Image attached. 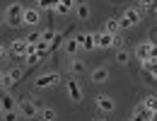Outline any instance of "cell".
<instances>
[{
    "mask_svg": "<svg viewBox=\"0 0 157 121\" xmlns=\"http://www.w3.org/2000/svg\"><path fill=\"white\" fill-rule=\"evenodd\" d=\"M17 111H20L22 119H36V116L41 114V104L36 102V97L27 95L24 100L17 102Z\"/></svg>",
    "mask_w": 157,
    "mask_h": 121,
    "instance_id": "obj_1",
    "label": "cell"
},
{
    "mask_svg": "<svg viewBox=\"0 0 157 121\" xmlns=\"http://www.w3.org/2000/svg\"><path fill=\"white\" fill-rule=\"evenodd\" d=\"M24 5L22 2H10L7 7H5V24H10V27H22L24 24V20H22V15H24Z\"/></svg>",
    "mask_w": 157,
    "mask_h": 121,
    "instance_id": "obj_2",
    "label": "cell"
},
{
    "mask_svg": "<svg viewBox=\"0 0 157 121\" xmlns=\"http://www.w3.org/2000/svg\"><path fill=\"white\" fill-rule=\"evenodd\" d=\"M58 82H60L58 73H44V75H36V78H34V87H39V90H51V87H56Z\"/></svg>",
    "mask_w": 157,
    "mask_h": 121,
    "instance_id": "obj_3",
    "label": "cell"
},
{
    "mask_svg": "<svg viewBox=\"0 0 157 121\" xmlns=\"http://www.w3.org/2000/svg\"><path fill=\"white\" fill-rule=\"evenodd\" d=\"M65 90H68L70 102H75V104L82 102V87H80V82L75 80V75H73V80H65Z\"/></svg>",
    "mask_w": 157,
    "mask_h": 121,
    "instance_id": "obj_4",
    "label": "cell"
},
{
    "mask_svg": "<svg viewBox=\"0 0 157 121\" xmlns=\"http://www.w3.org/2000/svg\"><path fill=\"white\" fill-rule=\"evenodd\" d=\"M94 104H97L99 111H104V114H111V111L116 109V102L111 100L109 95H97V97H94Z\"/></svg>",
    "mask_w": 157,
    "mask_h": 121,
    "instance_id": "obj_5",
    "label": "cell"
},
{
    "mask_svg": "<svg viewBox=\"0 0 157 121\" xmlns=\"http://www.w3.org/2000/svg\"><path fill=\"white\" fill-rule=\"evenodd\" d=\"M90 80L94 82V85H104V82H109V68H106V65H97V68H92V70H90Z\"/></svg>",
    "mask_w": 157,
    "mask_h": 121,
    "instance_id": "obj_6",
    "label": "cell"
},
{
    "mask_svg": "<svg viewBox=\"0 0 157 121\" xmlns=\"http://www.w3.org/2000/svg\"><path fill=\"white\" fill-rule=\"evenodd\" d=\"M68 73H70V75H75V78H78V75H85V73H87L85 60L78 58V56H75V58H70V60H68Z\"/></svg>",
    "mask_w": 157,
    "mask_h": 121,
    "instance_id": "obj_7",
    "label": "cell"
},
{
    "mask_svg": "<svg viewBox=\"0 0 157 121\" xmlns=\"http://www.w3.org/2000/svg\"><path fill=\"white\" fill-rule=\"evenodd\" d=\"M133 121H152V111L140 102V104H136L133 107V116H131Z\"/></svg>",
    "mask_w": 157,
    "mask_h": 121,
    "instance_id": "obj_8",
    "label": "cell"
},
{
    "mask_svg": "<svg viewBox=\"0 0 157 121\" xmlns=\"http://www.w3.org/2000/svg\"><path fill=\"white\" fill-rule=\"evenodd\" d=\"M80 49H82V46H80L78 34H75L73 39H65V41H63V51H65V53H68L70 58H75V56H78V51H80Z\"/></svg>",
    "mask_w": 157,
    "mask_h": 121,
    "instance_id": "obj_9",
    "label": "cell"
},
{
    "mask_svg": "<svg viewBox=\"0 0 157 121\" xmlns=\"http://www.w3.org/2000/svg\"><path fill=\"white\" fill-rule=\"evenodd\" d=\"M0 107H2V111H12V109H17V102H15V97H12L7 90H0Z\"/></svg>",
    "mask_w": 157,
    "mask_h": 121,
    "instance_id": "obj_10",
    "label": "cell"
},
{
    "mask_svg": "<svg viewBox=\"0 0 157 121\" xmlns=\"http://www.w3.org/2000/svg\"><path fill=\"white\" fill-rule=\"evenodd\" d=\"M78 39H80L82 51H94V49H97V44H94V34H92V32H82V34H78Z\"/></svg>",
    "mask_w": 157,
    "mask_h": 121,
    "instance_id": "obj_11",
    "label": "cell"
},
{
    "mask_svg": "<svg viewBox=\"0 0 157 121\" xmlns=\"http://www.w3.org/2000/svg\"><path fill=\"white\" fill-rule=\"evenodd\" d=\"M22 20H24L27 27H34V24H39L41 12L36 10V7H27V10H24V15H22Z\"/></svg>",
    "mask_w": 157,
    "mask_h": 121,
    "instance_id": "obj_12",
    "label": "cell"
},
{
    "mask_svg": "<svg viewBox=\"0 0 157 121\" xmlns=\"http://www.w3.org/2000/svg\"><path fill=\"white\" fill-rule=\"evenodd\" d=\"M94 44H97V49H111L114 46V37L106 34V32H97L94 34Z\"/></svg>",
    "mask_w": 157,
    "mask_h": 121,
    "instance_id": "obj_13",
    "label": "cell"
},
{
    "mask_svg": "<svg viewBox=\"0 0 157 121\" xmlns=\"http://www.w3.org/2000/svg\"><path fill=\"white\" fill-rule=\"evenodd\" d=\"M27 46H29V44H27L24 39H15L12 44H10V53H15V56L24 58V56H27Z\"/></svg>",
    "mask_w": 157,
    "mask_h": 121,
    "instance_id": "obj_14",
    "label": "cell"
},
{
    "mask_svg": "<svg viewBox=\"0 0 157 121\" xmlns=\"http://www.w3.org/2000/svg\"><path fill=\"white\" fill-rule=\"evenodd\" d=\"M133 53H136V58H138V60H147V56H150V41H143V44H138Z\"/></svg>",
    "mask_w": 157,
    "mask_h": 121,
    "instance_id": "obj_15",
    "label": "cell"
},
{
    "mask_svg": "<svg viewBox=\"0 0 157 121\" xmlns=\"http://www.w3.org/2000/svg\"><path fill=\"white\" fill-rule=\"evenodd\" d=\"M75 15H78L80 22H87L90 15H92V12H90V5H87V2H78V5H75Z\"/></svg>",
    "mask_w": 157,
    "mask_h": 121,
    "instance_id": "obj_16",
    "label": "cell"
},
{
    "mask_svg": "<svg viewBox=\"0 0 157 121\" xmlns=\"http://www.w3.org/2000/svg\"><path fill=\"white\" fill-rule=\"evenodd\" d=\"M101 32H106V34H118L121 32V27H118V20H114V17H109V20H104V29Z\"/></svg>",
    "mask_w": 157,
    "mask_h": 121,
    "instance_id": "obj_17",
    "label": "cell"
},
{
    "mask_svg": "<svg viewBox=\"0 0 157 121\" xmlns=\"http://www.w3.org/2000/svg\"><path fill=\"white\" fill-rule=\"evenodd\" d=\"M123 17H126V20L131 22V24H133V27H136V24H140V20H143V15H140V12H138L136 7H128V10H126V12H123Z\"/></svg>",
    "mask_w": 157,
    "mask_h": 121,
    "instance_id": "obj_18",
    "label": "cell"
},
{
    "mask_svg": "<svg viewBox=\"0 0 157 121\" xmlns=\"http://www.w3.org/2000/svg\"><path fill=\"white\" fill-rule=\"evenodd\" d=\"M58 2L60 0H39V2H36V10H39V12H44V10H53V12H56Z\"/></svg>",
    "mask_w": 157,
    "mask_h": 121,
    "instance_id": "obj_19",
    "label": "cell"
},
{
    "mask_svg": "<svg viewBox=\"0 0 157 121\" xmlns=\"http://www.w3.org/2000/svg\"><path fill=\"white\" fill-rule=\"evenodd\" d=\"M143 104H145V107L155 114V111H157V95H155V92H152V95H147V97L143 100Z\"/></svg>",
    "mask_w": 157,
    "mask_h": 121,
    "instance_id": "obj_20",
    "label": "cell"
},
{
    "mask_svg": "<svg viewBox=\"0 0 157 121\" xmlns=\"http://www.w3.org/2000/svg\"><path fill=\"white\" fill-rule=\"evenodd\" d=\"M41 121H53L56 119V109H51V107H41Z\"/></svg>",
    "mask_w": 157,
    "mask_h": 121,
    "instance_id": "obj_21",
    "label": "cell"
},
{
    "mask_svg": "<svg viewBox=\"0 0 157 121\" xmlns=\"http://www.w3.org/2000/svg\"><path fill=\"white\" fill-rule=\"evenodd\" d=\"M34 49H36V53H39L41 58H44V56H46V53H51V44H48V41H44V39H41L39 44H36V46H34Z\"/></svg>",
    "mask_w": 157,
    "mask_h": 121,
    "instance_id": "obj_22",
    "label": "cell"
},
{
    "mask_svg": "<svg viewBox=\"0 0 157 121\" xmlns=\"http://www.w3.org/2000/svg\"><path fill=\"white\" fill-rule=\"evenodd\" d=\"M128 60H131V53H128L126 49H118V51H116V63H118V65H126Z\"/></svg>",
    "mask_w": 157,
    "mask_h": 121,
    "instance_id": "obj_23",
    "label": "cell"
},
{
    "mask_svg": "<svg viewBox=\"0 0 157 121\" xmlns=\"http://www.w3.org/2000/svg\"><path fill=\"white\" fill-rule=\"evenodd\" d=\"M143 78H145V85L157 87V75H155V73H150V70H143Z\"/></svg>",
    "mask_w": 157,
    "mask_h": 121,
    "instance_id": "obj_24",
    "label": "cell"
},
{
    "mask_svg": "<svg viewBox=\"0 0 157 121\" xmlns=\"http://www.w3.org/2000/svg\"><path fill=\"white\" fill-rule=\"evenodd\" d=\"M24 41H27V44H32V46H36V44L41 41V32H29V34L24 37Z\"/></svg>",
    "mask_w": 157,
    "mask_h": 121,
    "instance_id": "obj_25",
    "label": "cell"
},
{
    "mask_svg": "<svg viewBox=\"0 0 157 121\" xmlns=\"http://www.w3.org/2000/svg\"><path fill=\"white\" fill-rule=\"evenodd\" d=\"M41 56L39 53H36V51H34V53H27V56H24V63H27V65H36V63H41Z\"/></svg>",
    "mask_w": 157,
    "mask_h": 121,
    "instance_id": "obj_26",
    "label": "cell"
},
{
    "mask_svg": "<svg viewBox=\"0 0 157 121\" xmlns=\"http://www.w3.org/2000/svg\"><path fill=\"white\" fill-rule=\"evenodd\" d=\"M12 85H15L12 75H10V73H2V80H0V87H2V90H10Z\"/></svg>",
    "mask_w": 157,
    "mask_h": 121,
    "instance_id": "obj_27",
    "label": "cell"
},
{
    "mask_svg": "<svg viewBox=\"0 0 157 121\" xmlns=\"http://www.w3.org/2000/svg\"><path fill=\"white\" fill-rule=\"evenodd\" d=\"M56 34H58V32H56L53 27H48V29H44V32H41V39H44V41H48V44H51Z\"/></svg>",
    "mask_w": 157,
    "mask_h": 121,
    "instance_id": "obj_28",
    "label": "cell"
},
{
    "mask_svg": "<svg viewBox=\"0 0 157 121\" xmlns=\"http://www.w3.org/2000/svg\"><path fill=\"white\" fill-rule=\"evenodd\" d=\"M22 116H20V111L17 109H12V111H5L2 114V121H20Z\"/></svg>",
    "mask_w": 157,
    "mask_h": 121,
    "instance_id": "obj_29",
    "label": "cell"
},
{
    "mask_svg": "<svg viewBox=\"0 0 157 121\" xmlns=\"http://www.w3.org/2000/svg\"><path fill=\"white\" fill-rule=\"evenodd\" d=\"M114 49H126V39H123V34L118 32V34H114Z\"/></svg>",
    "mask_w": 157,
    "mask_h": 121,
    "instance_id": "obj_30",
    "label": "cell"
},
{
    "mask_svg": "<svg viewBox=\"0 0 157 121\" xmlns=\"http://www.w3.org/2000/svg\"><path fill=\"white\" fill-rule=\"evenodd\" d=\"M63 34H56V37H53V41H51V51H56V49H58V46H63Z\"/></svg>",
    "mask_w": 157,
    "mask_h": 121,
    "instance_id": "obj_31",
    "label": "cell"
},
{
    "mask_svg": "<svg viewBox=\"0 0 157 121\" xmlns=\"http://www.w3.org/2000/svg\"><path fill=\"white\" fill-rule=\"evenodd\" d=\"M7 73L12 75V80H15V82H17V80H22V68H10Z\"/></svg>",
    "mask_w": 157,
    "mask_h": 121,
    "instance_id": "obj_32",
    "label": "cell"
},
{
    "mask_svg": "<svg viewBox=\"0 0 157 121\" xmlns=\"http://www.w3.org/2000/svg\"><path fill=\"white\" fill-rule=\"evenodd\" d=\"M138 2H140V5H143V7L147 10V12H150V10H152V7L157 5V0H138Z\"/></svg>",
    "mask_w": 157,
    "mask_h": 121,
    "instance_id": "obj_33",
    "label": "cell"
},
{
    "mask_svg": "<svg viewBox=\"0 0 157 121\" xmlns=\"http://www.w3.org/2000/svg\"><path fill=\"white\" fill-rule=\"evenodd\" d=\"M147 41H150V44H157V27H152V29L147 32Z\"/></svg>",
    "mask_w": 157,
    "mask_h": 121,
    "instance_id": "obj_34",
    "label": "cell"
},
{
    "mask_svg": "<svg viewBox=\"0 0 157 121\" xmlns=\"http://www.w3.org/2000/svg\"><path fill=\"white\" fill-rule=\"evenodd\" d=\"M147 60H157V44H150V56Z\"/></svg>",
    "mask_w": 157,
    "mask_h": 121,
    "instance_id": "obj_35",
    "label": "cell"
},
{
    "mask_svg": "<svg viewBox=\"0 0 157 121\" xmlns=\"http://www.w3.org/2000/svg\"><path fill=\"white\" fill-rule=\"evenodd\" d=\"M118 27H121V32H123V29H131L133 24H131V22L126 20V17H121V20H118Z\"/></svg>",
    "mask_w": 157,
    "mask_h": 121,
    "instance_id": "obj_36",
    "label": "cell"
},
{
    "mask_svg": "<svg viewBox=\"0 0 157 121\" xmlns=\"http://www.w3.org/2000/svg\"><path fill=\"white\" fill-rule=\"evenodd\" d=\"M60 5H65L68 10H75V5H78V0H60Z\"/></svg>",
    "mask_w": 157,
    "mask_h": 121,
    "instance_id": "obj_37",
    "label": "cell"
},
{
    "mask_svg": "<svg viewBox=\"0 0 157 121\" xmlns=\"http://www.w3.org/2000/svg\"><path fill=\"white\" fill-rule=\"evenodd\" d=\"M68 12H70V10H68L65 5H60V2H58V7H56V15H68Z\"/></svg>",
    "mask_w": 157,
    "mask_h": 121,
    "instance_id": "obj_38",
    "label": "cell"
},
{
    "mask_svg": "<svg viewBox=\"0 0 157 121\" xmlns=\"http://www.w3.org/2000/svg\"><path fill=\"white\" fill-rule=\"evenodd\" d=\"M5 60V49H2V44H0V63Z\"/></svg>",
    "mask_w": 157,
    "mask_h": 121,
    "instance_id": "obj_39",
    "label": "cell"
},
{
    "mask_svg": "<svg viewBox=\"0 0 157 121\" xmlns=\"http://www.w3.org/2000/svg\"><path fill=\"white\" fill-rule=\"evenodd\" d=\"M2 22H5V15H2V12H0V27H2Z\"/></svg>",
    "mask_w": 157,
    "mask_h": 121,
    "instance_id": "obj_40",
    "label": "cell"
},
{
    "mask_svg": "<svg viewBox=\"0 0 157 121\" xmlns=\"http://www.w3.org/2000/svg\"><path fill=\"white\" fill-rule=\"evenodd\" d=\"M150 12H152V15H155V17H157V5H155V7H152V10H150Z\"/></svg>",
    "mask_w": 157,
    "mask_h": 121,
    "instance_id": "obj_41",
    "label": "cell"
},
{
    "mask_svg": "<svg viewBox=\"0 0 157 121\" xmlns=\"http://www.w3.org/2000/svg\"><path fill=\"white\" fill-rule=\"evenodd\" d=\"M152 121H157V111H155V114H152Z\"/></svg>",
    "mask_w": 157,
    "mask_h": 121,
    "instance_id": "obj_42",
    "label": "cell"
},
{
    "mask_svg": "<svg viewBox=\"0 0 157 121\" xmlns=\"http://www.w3.org/2000/svg\"><path fill=\"white\" fill-rule=\"evenodd\" d=\"M2 114H5V111H2V107H0V119H2Z\"/></svg>",
    "mask_w": 157,
    "mask_h": 121,
    "instance_id": "obj_43",
    "label": "cell"
},
{
    "mask_svg": "<svg viewBox=\"0 0 157 121\" xmlns=\"http://www.w3.org/2000/svg\"><path fill=\"white\" fill-rule=\"evenodd\" d=\"M94 121H106V119H94Z\"/></svg>",
    "mask_w": 157,
    "mask_h": 121,
    "instance_id": "obj_44",
    "label": "cell"
},
{
    "mask_svg": "<svg viewBox=\"0 0 157 121\" xmlns=\"http://www.w3.org/2000/svg\"><path fill=\"white\" fill-rule=\"evenodd\" d=\"M0 80H2V70H0Z\"/></svg>",
    "mask_w": 157,
    "mask_h": 121,
    "instance_id": "obj_45",
    "label": "cell"
},
{
    "mask_svg": "<svg viewBox=\"0 0 157 121\" xmlns=\"http://www.w3.org/2000/svg\"><path fill=\"white\" fill-rule=\"evenodd\" d=\"M123 121H133V119H123Z\"/></svg>",
    "mask_w": 157,
    "mask_h": 121,
    "instance_id": "obj_46",
    "label": "cell"
},
{
    "mask_svg": "<svg viewBox=\"0 0 157 121\" xmlns=\"http://www.w3.org/2000/svg\"><path fill=\"white\" fill-rule=\"evenodd\" d=\"M32 2H39V0H32Z\"/></svg>",
    "mask_w": 157,
    "mask_h": 121,
    "instance_id": "obj_47",
    "label": "cell"
},
{
    "mask_svg": "<svg viewBox=\"0 0 157 121\" xmlns=\"http://www.w3.org/2000/svg\"><path fill=\"white\" fill-rule=\"evenodd\" d=\"M111 2H118V0H111Z\"/></svg>",
    "mask_w": 157,
    "mask_h": 121,
    "instance_id": "obj_48",
    "label": "cell"
}]
</instances>
